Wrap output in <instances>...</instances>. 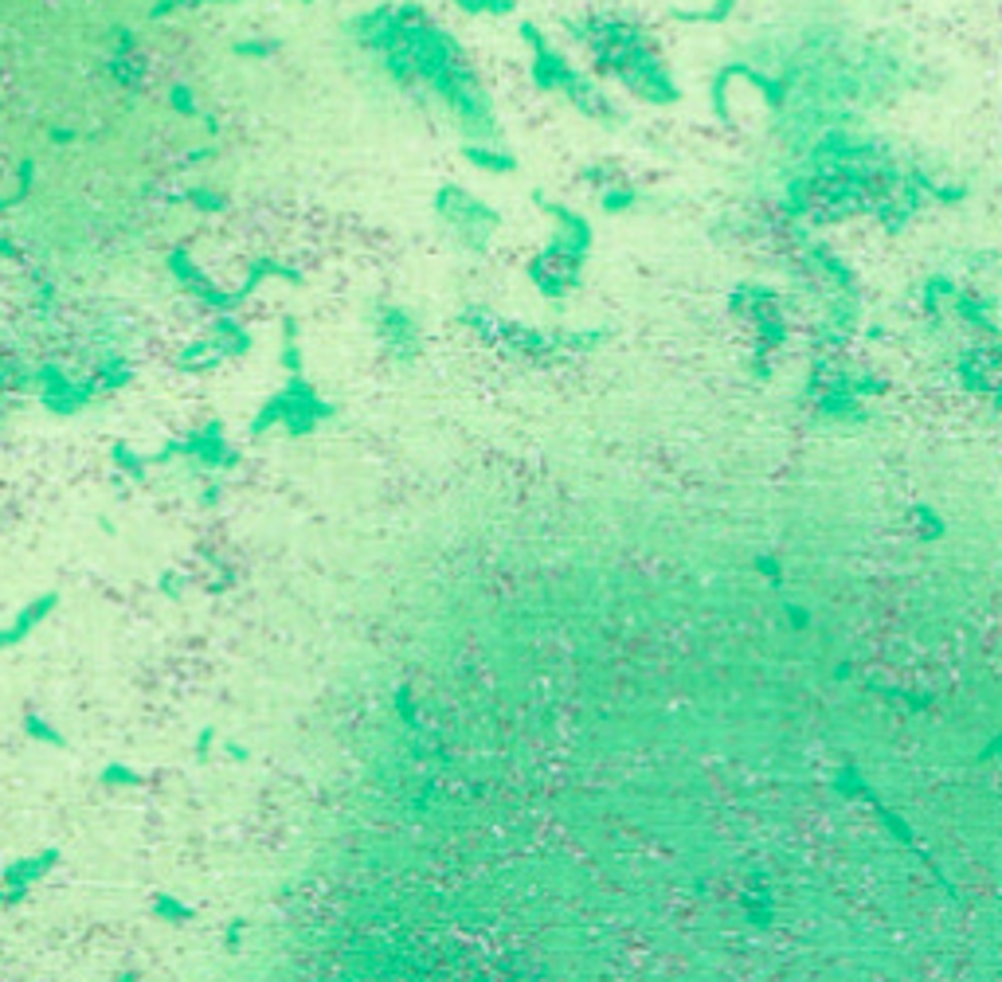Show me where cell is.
Returning <instances> with one entry per match:
<instances>
[{
  "label": "cell",
  "instance_id": "cell-1",
  "mask_svg": "<svg viewBox=\"0 0 1002 982\" xmlns=\"http://www.w3.org/2000/svg\"><path fill=\"white\" fill-rule=\"evenodd\" d=\"M356 51L380 59L385 75L403 91L423 86L455 118L467 141H502L494 103L479 83L462 44L415 4H376L345 24Z\"/></svg>",
  "mask_w": 1002,
  "mask_h": 982
},
{
  "label": "cell",
  "instance_id": "cell-2",
  "mask_svg": "<svg viewBox=\"0 0 1002 982\" xmlns=\"http://www.w3.org/2000/svg\"><path fill=\"white\" fill-rule=\"evenodd\" d=\"M564 28L588 47L596 67L615 75L638 103L658 106V110L682 103V86H677L674 71L662 63L658 47L650 44V36L638 24L611 16V12H591L583 20H568Z\"/></svg>",
  "mask_w": 1002,
  "mask_h": 982
},
{
  "label": "cell",
  "instance_id": "cell-3",
  "mask_svg": "<svg viewBox=\"0 0 1002 982\" xmlns=\"http://www.w3.org/2000/svg\"><path fill=\"white\" fill-rule=\"evenodd\" d=\"M517 36H521V44L529 47V83H533L537 91L568 98L571 110L596 126H608V130L623 126V110L603 94V86L591 75H583L580 67L571 63L561 47L537 28L533 20H521Z\"/></svg>",
  "mask_w": 1002,
  "mask_h": 982
},
{
  "label": "cell",
  "instance_id": "cell-4",
  "mask_svg": "<svg viewBox=\"0 0 1002 982\" xmlns=\"http://www.w3.org/2000/svg\"><path fill=\"white\" fill-rule=\"evenodd\" d=\"M462 326L474 329L479 338L494 341L506 353H517L521 360H556L568 353H591L611 338L608 329H541L524 321L502 318L490 306H467L459 313Z\"/></svg>",
  "mask_w": 1002,
  "mask_h": 982
},
{
  "label": "cell",
  "instance_id": "cell-5",
  "mask_svg": "<svg viewBox=\"0 0 1002 982\" xmlns=\"http://www.w3.org/2000/svg\"><path fill=\"white\" fill-rule=\"evenodd\" d=\"M333 419H338V403L326 400L314 380H306V376H286L279 392L267 395V403L255 412L251 435L262 439V435H271V430H282L286 439H309L314 430H321Z\"/></svg>",
  "mask_w": 1002,
  "mask_h": 982
},
{
  "label": "cell",
  "instance_id": "cell-6",
  "mask_svg": "<svg viewBox=\"0 0 1002 982\" xmlns=\"http://www.w3.org/2000/svg\"><path fill=\"white\" fill-rule=\"evenodd\" d=\"M432 212L443 224V232L470 255H486L490 244H494V235L502 232V220H506L494 204H486V200L474 197V192L462 185L435 188Z\"/></svg>",
  "mask_w": 1002,
  "mask_h": 982
},
{
  "label": "cell",
  "instance_id": "cell-7",
  "mask_svg": "<svg viewBox=\"0 0 1002 982\" xmlns=\"http://www.w3.org/2000/svg\"><path fill=\"white\" fill-rule=\"evenodd\" d=\"M368 326H373L376 345L385 348L396 365H415L423 356V321L415 318V309L400 306V301H373Z\"/></svg>",
  "mask_w": 1002,
  "mask_h": 982
},
{
  "label": "cell",
  "instance_id": "cell-8",
  "mask_svg": "<svg viewBox=\"0 0 1002 982\" xmlns=\"http://www.w3.org/2000/svg\"><path fill=\"white\" fill-rule=\"evenodd\" d=\"M736 79H744L748 86H756L759 91V98L771 106V110H783L787 106V94H791V83L795 79L791 75H768L764 67H756V63H748V59H729L724 67H717L712 71V79H709V106H712V114H729V86L736 83Z\"/></svg>",
  "mask_w": 1002,
  "mask_h": 982
},
{
  "label": "cell",
  "instance_id": "cell-9",
  "mask_svg": "<svg viewBox=\"0 0 1002 982\" xmlns=\"http://www.w3.org/2000/svg\"><path fill=\"white\" fill-rule=\"evenodd\" d=\"M732 313H748L752 329H756L759 348H779L787 341V321H783V301L779 291L764 286V282H741L732 291Z\"/></svg>",
  "mask_w": 1002,
  "mask_h": 982
},
{
  "label": "cell",
  "instance_id": "cell-10",
  "mask_svg": "<svg viewBox=\"0 0 1002 982\" xmlns=\"http://www.w3.org/2000/svg\"><path fill=\"white\" fill-rule=\"evenodd\" d=\"M524 274H529L533 291L541 294L544 301H564L583 282V259H571V255L544 244L541 251L529 259Z\"/></svg>",
  "mask_w": 1002,
  "mask_h": 982
},
{
  "label": "cell",
  "instance_id": "cell-11",
  "mask_svg": "<svg viewBox=\"0 0 1002 982\" xmlns=\"http://www.w3.org/2000/svg\"><path fill=\"white\" fill-rule=\"evenodd\" d=\"M533 200L541 204V212L553 220V239H549V247H556V251L571 255V259H583L588 262L591 247H596V232H591V220L583 212H576V208L561 204V200H549L537 188Z\"/></svg>",
  "mask_w": 1002,
  "mask_h": 982
},
{
  "label": "cell",
  "instance_id": "cell-12",
  "mask_svg": "<svg viewBox=\"0 0 1002 982\" xmlns=\"http://www.w3.org/2000/svg\"><path fill=\"white\" fill-rule=\"evenodd\" d=\"M815 419L826 423V427H865L873 415H870V407H865V400H858V395H850V392H842V388L818 380L815 384Z\"/></svg>",
  "mask_w": 1002,
  "mask_h": 982
},
{
  "label": "cell",
  "instance_id": "cell-13",
  "mask_svg": "<svg viewBox=\"0 0 1002 982\" xmlns=\"http://www.w3.org/2000/svg\"><path fill=\"white\" fill-rule=\"evenodd\" d=\"M185 454H192V462L208 470H235L239 466V450L227 442L224 427L220 423H208L204 430H197L192 439L185 442Z\"/></svg>",
  "mask_w": 1002,
  "mask_h": 982
},
{
  "label": "cell",
  "instance_id": "cell-14",
  "mask_svg": "<svg viewBox=\"0 0 1002 982\" xmlns=\"http://www.w3.org/2000/svg\"><path fill=\"white\" fill-rule=\"evenodd\" d=\"M459 157L474 173H486V177H514L517 173V153L502 145V141H462Z\"/></svg>",
  "mask_w": 1002,
  "mask_h": 982
},
{
  "label": "cell",
  "instance_id": "cell-15",
  "mask_svg": "<svg viewBox=\"0 0 1002 982\" xmlns=\"http://www.w3.org/2000/svg\"><path fill=\"white\" fill-rule=\"evenodd\" d=\"M803 255H806V262H811V271H815L818 279L830 282V291H834V294H858V279H853L850 262L838 259V255H834L830 247L811 244V239H806Z\"/></svg>",
  "mask_w": 1002,
  "mask_h": 982
},
{
  "label": "cell",
  "instance_id": "cell-16",
  "mask_svg": "<svg viewBox=\"0 0 1002 982\" xmlns=\"http://www.w3.org/2000/svg\"><path fill=\"white\" fill-rule=\"evenodd\" d=\"M952 309H956V318L964 321V326L983 329L987 338H994V329H999V321H994V298H987V294L959 291L956 298H952Z\"/></svg>",
  "mask_w": 1002,
  "mask_h": 982
},
{
  "label": "cell",
  "instance_id": "cell-17",
  "mask_svg": "<svg viewBox=\"0 0 1002 982\" xmlns=\"http://www.w3.org/2000/svg\"><path fill=\"white\" fill-rule=\"evenodd\" d=\"M956 380L964 392L975 395H991L994 392V360L991 356H979V353H964L956 365Z\"/></svg>",
  "mask_w": 1002,
  "mask_h": 982
},
{
  "label": "cell",
  "instance_id": "cell-18",
  "mask_svg": "<svg viewBox=\"0 0 1002 982\" xmlns=\"http://www.w3.org/2000/svg\"><path fill=\"white\" fill-rule=\"evenodd\" d=\"M959 294V282L952 271H932L924 282H920V306L928 309V313H940V309L952 306V298Z\"/></svg>",
  "mask_w": 1002,
  "mask_h": 982
},
{
  "label": "cell",
  "instance_id": "cell-19",
  "mask_svg": "<svg viewBox=\"0 0 1002 982\" xmlns=\"http://www.w3.org/2000/svg\"><path fill=\"white\" fill-rule=\"evenodd\" d=\"M279 365L286 376H306V353H302V329L298 318H282V345H279Z\"/></svg>",
  "mask_w": 1002,
  "mask_h": 982
},
{
  "label": "cell",
  "instance_id": "cell-20",
  "mask_svg": "<svg viewBox=\"0 0 1002 982\" xmlns=\"http://www.w3.org/2000/svg\"><path fill=\"white\" fill-rule=\"evenodd\" d=\"M736 12V0H712L709 9H674L670 16L682 24H729Z\"/></svg>",
  "mask_w": 1002,
  "mask_h": 982
},
{
  "label": "cell",
  "instance_id": "cell-21",
  "mask_svg": "<svg viewBox=\"0 0 1002 982\" xmlns=\"http://www.w3.org/2000/svg\"><path fill=\"white\" fill-rule=\"evenodd\" d=\"M638 200H643V192L630 185H608L600 188V212L603 215H623V212H635Z\"/></svg>",
  "mask_w": 1002,
  "mask_h": 982
},
{
  "label": "cell",
  "instance_id": "cell-22",
  "mask_svg": "<svg viewBox=\"0 0 1002 982\" xmlns=\"http://www.w3.org/2000/svg\"><path fill=\"white\" fill-rule=\"evenodd\" d=\"M462 16H474V20H502V16H514L517 12V0H450Z\"/></svg>",
  "mask_w": 1002,
  "mask_h": 982
},
{
  "label": "cell",
  "instance_id": "cell-23",
  "mask_svg": "<svg viewBox=\"0 0 1002 982\" xmlns=\"http://www.w3.org/2000/svg\"><path fill=\"white\" fill-rule=\"evenodd\" d=\"M912 524H920L924 541H940L947 533V524L940 521V513L932 506H912Z\"/></svg>",
  "mask_w": 1002,
  "mask_h": 982
},
{
  "label": "cell",
  "instance_id": "cell-24",
  "mask_svg": "<svg viewBox=\"0 0 1002 982\" xmlns=\"http://www.w3.org/2000/svg\"><path fill=\"white\" fill-rule=\"evenodd\" d=\"M279 39H239L235 44V56H244V59H274L279 56Z\"/></svg>",
  "mask_w": 1002,
  "mask_h": 982
},
{
  "label": "cell",
  "instance_id": "cell-25",
  "mask_svg": "<svg viewBox=\"0 0 1002 982\" xmlns=\"http://www.w3.org/2000/svg\"><path fill=\"white\" fill-rule=\"evenodd\" d=\"M752 568L764 571V576H768L771 583H783V568H779V564L771 560V556H756V560H752Z\"/></svg>",
  "mask_w": 1002,
  "mask_h": 982
},
{
  "label": "cell",
  "instance_id": "cell-26",
  "mask_svg": "<svg viewBox=\"0 0 1002 982\" xmlns=\"http://www.w3.org/2000/svg\"><path fill=\"white\" fill-rule=\"evenodd\" d=\"M396 709H400V717H403V721H415L412 693H408V689H400V693H396Z\"/></svg>",
  "mask_w": 1002,
  "mask_h": 982
},
{
  "label": "cell",
  "instance_id": "cell-27",
  "mask_svg": "<svg viewBox=\"0 0 1002 982\" xmlns=\"http://www.w3.org/2000/svg\"><path fill=\"white\" fill-rule=\"evenodd\" d=\"M157 908H161V912H165V916H177V920L192 916V912H188V908H180V904H177V900H169V897H165V900H157Z\"/></svg>",
  "mask_w": 1002,
  "mask_h": 982
},
{
  "label": "cell",
  "instance_id": "cell-28",
  "mask_svg": "<svg viewBox=\"0 0 1002 982\" xmlns=\"http://www.w3.org/2000/svg\"><path fill=\"white\" fill-rule=\"evenodd\" d=\"M177 106H180V114H197V98H192V91H177Z\"/></svg>",
  "mask_w": 1002,
  "mask_h": 982
},
{
  "label": "cell",
  "instance_id": "cell-29",
  "mask_svg": "<svg viewBox=\"0 0 1002 982\" xmlns=\"http://www.w3.org/2000/svg\"><path fill=\"white\" fill-rule=\"evenodd\" d=\"M787 611H791V623H795V627H803V623H806L803 607H795V603H791V607H787Z\"/></svg>",
  "mask_w": 1002,
  "mask_h": 982
}]
</instances>
